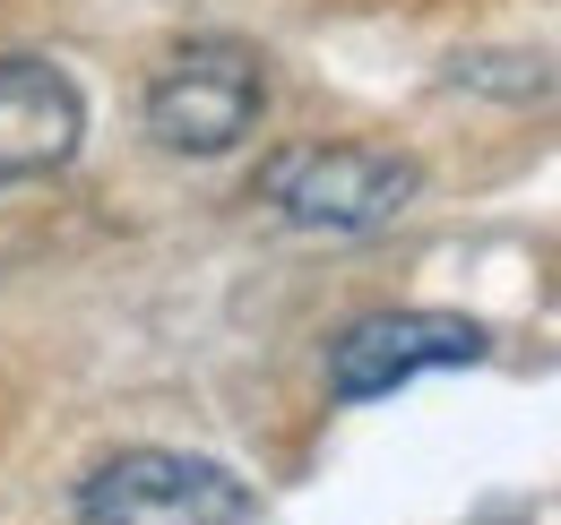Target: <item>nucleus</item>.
<instances>
[{
	"instance_id": "7ed1b4c3",
	"label": "nucleus",
	"mask_w": 561,
	"mask_h": 525,
	"mask_svg": "<svg viewBox=\"0 0 561 525\" xmlns=\"http://www.w3.org/2000/svg\"><path fill=\"white\" fill-rule=\"evenodd\" d=\"M268 113V69L251 44H182L147 78V138L173 155H225L260 130Z\"/></svg>"
},
{
	"instance_id": "20e7f679",
	"label": "nucleus",
	"mask_w": 561,
	"mask_h": 525,
	"mask_svg": "<svg viewBox=\"0 0 561 525\" xmlns=\"http://www.w3.org/2000/svg\"><path fill=\"white\" fill-rule=\"evenodd\" d=\"M492 336L458 311H371L329 345V396L337 405H371V396H398L423 371H467L484 362Z\"/></svg>"
},
{
	"instance_id": "39448f33",
	"label": "nucleus",
	"mask_w": 561,
	"mask_h": 525,
	"mask_svg": "<svg viewBox=\"0 0 561 525\" xmlns=\"http://www.w3.org/2000/svg\"><path fill=\"white\" fill-rule=\"evenodd\" d=\"M78 138H87V104H78L70 69L35 61V52H9L0 61V190L61 173L78 155Z\"/></svg>"
},
{
	"instance_id": "f257e3e1",
	"label": "nucleus",
	"mask_w": 561,
	"mask_h": 525,
	"mask_svg": "<svg viewBox=\"0 0 561 525\" xmlns=\"http://www.w3.org/2000/svg\"><path fill=\"white\" fill-rule=\"evenodd\" d=\"M423 173L389 147H285L260 164V198L302 233H380L415 207Z\"/></svg>"
},
{
	"instance_id": "f03ea898",
	"label": "nucleus",
	"mask_w": 561,
	"mask_h": 525,
	"mask_svg": "<svg viewBox=\"0 0 561 525\" xmlns=\"http://www.w3.org/2000/svg\"><path fill=\"white\" fill-rule=\"evenodd\" d=\"M78 525H260V500L216 457L122 448L78 482Z\"/></svg>"
}]
</instances>
